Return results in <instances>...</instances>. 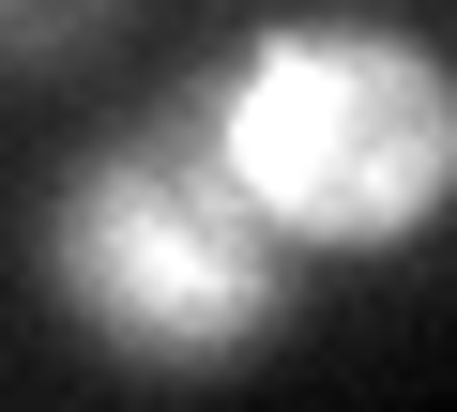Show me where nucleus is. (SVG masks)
<instances>
[{
    "label": "nucleus",
    "mask_w": 457,
    "mask_h": 412,
    "mask_svg": "<svg viewBox=\"0 0 457 412\" xmlns=\"http://www.w3.org/2000/svg\"><path fill=\"white\" fill-rule=\"evenodd\" d=\"M31 275H46V306L107 366H137V382H228V366H260L305 321V275L320 260L228 183L198 92H168V107H137L122 138H92L46 183Z\"/></svg>",
    "instance_id": "obj_1"
},
{
    "label": "nucleus",
    "mask_w": 457,
    "mask_h": 412,
    "mask_svg": "<svg viewBox=\"0 0 457 412\" xmlns=\"http://www.w3.org/2000/svg\"><path fill=\"white\" fill-rule=\"evenodd\" d=\"M183 92L213 122L228 183L320 275H366V260H411V245L457 230V46L442 31H411V16H275L245 46H213Z\"/></svg>",
    "instance_id": "obj_2"
},
{
    "label": "nucleus",
    "mask_w": 457,
    "mask_h": 412,
    "mask_svg": "<svg viewBox=\"0 0 457 412\" xmlns=\"http://www.w3.org/2000/svg\"><path fill=\"white\" fill-rule=\"evenodd\" d=\"M107 16H122V0H16V62L46 77V62H62V46H92Z\"/></svg>",
    "instance_id": "obj_3"
}]
</instances>
